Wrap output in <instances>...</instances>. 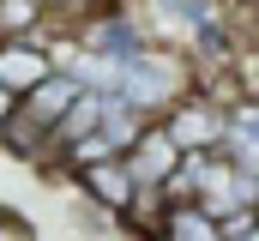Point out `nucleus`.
<instances>
[{"instance_id":"2","label":"nucleus","mask_w":259,"mask_h":241,"mask_svg":"<svg viewBox=\"0 0 259 241\" xmlns=\"http://www.w3.org/2000/svg\"><path fill=\"white\" fill-rule=\"evenodd\" d=\"M61 30H66V49H72V55L103 60V66H121V60H133V55L151 49V30H145L139 6H127V0L97 6V12H84V18L61 24Z\"/></svg>"},{"instance_id":"4","label":"nucleus","mask_w":259,"mask_h":241,"mask_svg":"<svg viewBox=\"0 0 259 241\" xmlns=\"http://www.w3.org/2000/svg\"><path fill=\"white\" fill-rule=\"evenodd\" d=\"M157 127L169 133V145H175L181 157H217V145H223V109H217L205 91H187Z\"/></svg>"},{"instance_id":"8","label":"nucleus","mask_w":259,"mask_h":241,"mask_svg":"<svg viewBox=\"0 0 259 241\" xmlns=\"http://www.w3.org/2000/svg\"><path fill=\"white\" fill-rule=\"evenodd\" d=\"M30 36L55 43L49 6H42V0H0V43H30Z\"/></svg>"},{"instance_id":"13","label":"nucleus","mask_w":259,"mask_h":241,"mask_svg":"<svg viewBox=\"0 0 259 241\" xmlns=\"http://www.w3.org/2000/svg\"><path fill=\"white\" fill-rule=\"evenodd\" d=\"M6 120H12V97L0 91V133H6Z\"/></svg>"},{"instance_id":"6","label":"nucleus","mask_w":259,"mask_h":241,"mask_svg":"<svg viewBox=\"0 0 259 241\" xmlns=\"http://www.w3.org/2000/svg\"><path fill=\"white\" fill-rule=\"evenodd\" d=\"M61 66H55V49L42 43V36H30V43H0V91L18 103V97H30L36 85H49Z\"/></svg>"},{"instance_id":"5","label":"nucleus","mask_w":259,"mask_h":241,"mask_svg":"<svg viewBox=\"0 0 259 241\" xmlns=\"http://www.w3.org/2000/svg\"><path fill=\"white\" fill-rule=\"evenodd\" d=\"M72 193H78L84 205H97L103 217H115V223H127L133 199H139V187H133V175H127V163H121V157L78 169V175H72Z\"/></svg>"},{"instance_id":"7","label":"nucleus","mask_w":259,"mask_h":241,"mask_svg":"<svg viewBox=\"0 0 259 241\" xmlns=\"http://www.w3.org/2000/svg\"><path fill=\"white\" fill-rule=\"evenodd\" d=\"M121 163H127V175H133V187H139V193H163V181L181 169V151H175V145H169V133L151 120V127L139 133V145H133Z\"/></svg>"},{"instance_id":"1","label":"nucleus","mask_w":259,"mask_h":241,"mask_svg":"<svg viewBox=\"0 0 259 241\" xmlns=\"http://www.w3.org/2000/svg\"><path fill=\"white\" fill-rule=\"evenodd\" d=\"M187 91H193V60L181 55L175 43H151L145 55L115 66V97L127 109H139L145 120H163Z\"/></svg>"},{"instance_id":"10","label":"nucleus","mask_w":259,"mask_h":241,"mask_svg":"<svg viewBox=\"0 0 259 241\" xmlns=\"http://www.w3.org/2000/svg\"><path fill=\"white\" fill-rule=\"evenodd\" d=\"M151 241H217V223H211L199 205H163Z\"/></svg>"},{"instance_id":"3","label":"nucleus","mask_w":259,"mask_h":241,"mask_svg":"<svg viewBox=\"0 0 259 241\" xmlns=\"http://www.w3.org/2000/svg\"><path fill=\"white\" fill-rule=\"evenodd\" d=\"M72 97H78V85H72L66 72H55L49 85H36L30 97H18V103H12V120H6L0 145H6L12 157L36 163V157H42V145L55 139V127H61V115L72 109Z\"/></svg>"},{"instance_id":"15","label":"nucleus","mask_w":259,"mask_h":241,"mask_svg":"<svg viewBox=\"0 0 259 241\" xmlns=\"http://www.w3.org/2000/svg\"><path fill=\"white\" fill-rule=\"evenodd\" d=\"M0 217H6V205H0Z\"/></svg>"},{"instance_id":"12","label":"nucleus","mask_w":259,"mask_h":241,"mask_svg":"<svg viewBox=\"0 0 259 241\" xmlns=\"http://www.w3.org/2000/svg\"><path fill=\"white\" fill-rule=\"evenodd\" d=\"M0 241H42V229H36L24 211H6V217H0Z\"/></svg>"},{"instance_id":"9","label":"nucleus","mask_w":259,"mask_h":241,"mask_svg":"<svg viewBox=\"0 0 259 241\" xmlns=\"http://www.w3.org/2000/svg\"><path fill=\"white\" fill-rule=\"evenodd\" d=\"M145 127H151V120L139 115V109H127L121 97H103V120H97V133H103V145H109L115 157H127L133 145H139Z\"/></svg>"},{"instance_id":"14","label":"nucleus","mask_w":259,"mask_h":241,"mask_svg":"<svg viewBox=\"0 0 259 241\" xmlns=\"http://www.w3.org/2000/svg\"><path fill=\"white\" fill-rule=\"evenodd\" d=\"M247 241H259V229H253V235H247Z\"/></svg>"},{"instance_id":"11","label":"nucleus","mask_w":259,"mask_h":241,"mask_svg":"<svg viewBox=\"0 0 259 241\" xmlns=\"http://www.w3.org/2000/svg\"><path fill=\"white\" fill-rule=\"evenodd\" d=\"M259 229V211H229V217H217V241H247Z\"/></svg>"}]
</instances>
